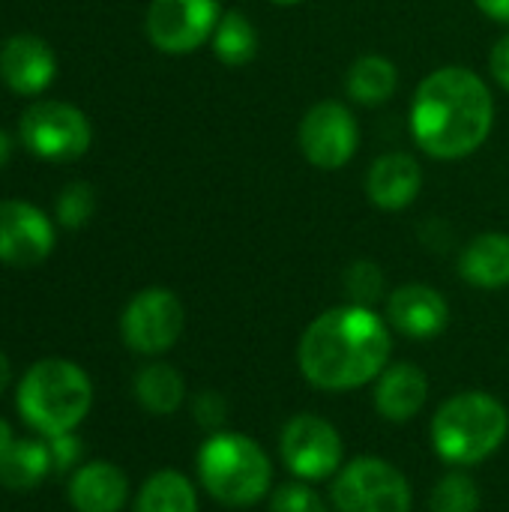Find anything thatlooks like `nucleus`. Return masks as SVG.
Here are the masks:
<instances>
[{"mask_svg":"<svg viewBox=\"0 0 509 512\" xmlns=\"http://www.w3.org/2000/svg\"><path fill=\"white\" fill-rule=\"evenodd\" d=\"M96 213V192L90 183H69L57 201H54V216L63 228H81L93 219Z\"/></svg>","mask_w":509,"mask_h":512,"instance_id":"obj_25","label":"nucleus"},{"mask_svg":"<svg viewBox=\"0 0 509 512\" xmlns=\"http://www.w3.org/2000/svg\"><path fill=\"white\" fill-rule=\"evenodd\" d=\"M192 417L204 426V429H219L225 420H228V402L213 393V390H204L195 396L192 402Z\"/></svg>","mask_w":509,"mask_h":512,"instance_id":"obj_29","label":"nucleus"},{"mask_svg":"<svg viewBox=\"0 0 509 512\" xmlns=\"http://www.w3.org/2000/svg\"><path fill=\"white\" fill-rule=\"evenodd\" d=\"M48 450H51V468H54V474H69V471H75L78 462H81V453H84L81 438H78L75 432L48 438Z\"/></svg>","mask_w":509,"mask_h":512,"instance_id":"obj_28","label":"nucleus"},{"mask_svg":"<svg viewBox=\"0 0 509 512\" xmlns=\"http://www.w3.org/2000/svg\"><path fill=\"white\" fill-rule=\"evenodd\" d=\"M423 186V171L408 153H387L372 162L366 177V192L381 210H405Z\"/></svg>","mask_w":509,"mask_h":512,"instance_id":"obj_17","label":"nucleus"},{"mask_svg":"<svg viewBox=\"0 0 509 512\" xmlns=\"http://www.w3.org/2000/svg\"><path fill=\"white\" fill-rule=\"evenodd\" d=\"M429 399V378L414 363H396L378 375L375 384V411L387 423H408L423 411Z\"/></svg>","mask_w":509,"mask_h":512,"instance_id":"obj_16","label":"nucleus"},{"mask_svg":"<svg viewBox=\"0 0 509 512\" xmlns=\"http://www.w3.org/2000/svg\"><path fill=\"white\" fill-rule=\"evenodd\" d=\"M135 512H198V495L180 471H156L135 498Z\"/></svg>","mask_w":509,"mask_h":512,"instance_id":"obj_22","label":"nucleus"},{"mask_svg":"<svg viewBox=\"0 0 509 512\" xmlns=\"http://www.w3.org/2000/svg\"><path fill=\"white\" fill-rule=\"evenodd\" d=\"M210 42L225 66H246L258 54V30L243 12H225Z\"/></svg>","mask_w":509,"mask_h":512,"instance_id":"obj_23","label":"nucleus"},{"mask_svg":"<svg viewBox=\"0 0 509 512\" xmlns=\"http://www.w3.org/2000/svg\"><path fill=\"white\" fill-rule=\"evenodd\" d=\"M429 507L432 512H477L480 510V486L465 471H450L435 483Z\"/></svg>","mask_w":509,"mask_h":512,"instance_id":"obj_24","label":"nucleus"},{"mask_svg":"<svg viewBox=\"0 0 509 512\" xmlns=\"http://www.w3.org/2000/svg\"><path fill=\"white\" fill-rule=\"evenodd\" d=\"M270 512H327V504L306 483H285L273 492Z\"/></svg>","mask_w":509,"mask_h":512,"instance_id":"obj_27","label":"nucleus"},{"mask_svg":"<svg viewBox=\"0 0 509 512\" xmlns=\"http://www.w3.org/2000/svg\"><path fill=\"white\" fill-rule=\"evenodd\" d=\"M135 399L150 414H174L186 399V384L180 372L168 363H150L135 375Z\"/></svg>","mask_w":509,"mask_h":512,"instance_id":"obj_21","label":"nucleus"},{"mask_svg":"<svg viewBox=\"0 0 509 512\" xmlns=\"http://www.w3.org/2000/svg\"><path fill=\"white\" fill-rule=\"evenodd\" d=\"M15 405L21 420L42 438L69 435L93 408V384L78 363L48 357L21 375Z\"/></svg>","mask_w":509,"mask_h":512,"instance_id":"obj_3","label":"nucleus"},{"mask_svg":"<svg viewBox=\"0 0 509 512\" xmlns=\"http://www.w3.org/2000/svg\"><path fill=\"white\" fill-rule=\"evenodd\" d=\"M345 294L354 306H375L384 297V273L372 261H354L345 270Z\"/></svg>","mask_w":509,"mask_h":512,"instance_id":"obj_26","label":"nucleus"},{"mask_svg":"<svg viewBox=\"0 0 509 512\" xmlns=\"http://www.w3.org/2000/svg\"><path fill=\"white\" fill-rule=\"evenodd\" d=\"M489 18L501 21V24H509V0H474Z\"/></svg>","mask_w":509,"mask_h":512,"instance_id":"obj_31","label":"nucleus"},{"mask_svg":"<svg viewBox=\"0 0 509 512\" xmlns=\"http://www.w3.org/2000/svg\"><path fill=\"white\" fill-rule=\"evenodd\" d=\"M507 408L492 393H459L447 399L432 420L435 453L456 468L486 462L507 438Z\"/></svg>","mask_w":509,"mask_h":512,"instance_id":"obj_4","label":"nucleus"},{"mask_svg":"<svg viewBox=\"0 0 509 512\" xmlns=\"http://www.w3.org/2000/svg\"><path fill=\"white\" fill-rule=\"evenodd\" d=\"M459 273L468 285L498 291L509 285V234L489 231L474 237L462 258H459Z\"/></svg>","mask_w":509,"mask_h":512,"instance_id":"obj_18","label":"nucleus"},{"mask_svg":"<svg viewBox=\"0 0 509 512\" xmlns=\"http://www.w3.org/2000/svg\"><path fill=\"white\" fill-rule=\"evenodd\" d=\"M54 249L51 219L27 201H0V261L36 267Z\"/></svg>","mask_w":509,"mask_h":512,"instance_id":"obj_12","label":"nucleus"},{"mask_svg":"<svg viewBox=\"0 0 509 512\" xmlns=\"http://www.w3.org/2000/svg\"><path fill=\"white\" fill-rule=\"evenodd\" d=\"M339 512H411V483L405 474L375 456L348 462L330 489Z\"/></svg>","mask_w":509,"mask_h":512,"instance_id":"obj_7","label":"nucleus"},{"mask_svg":"<svg viewBox=\"0 0 509 512\" xmlns=\"http://www.w3.org/2000/svg\"><path fill=\"white\" fill-rule=\"evenodd\" d=\"M495 102L483 78L465 66H444L423 78L411 105L414 141L432 159H462L492 132Z\"/></svg>","mask_w":509,"mask_h":512,"instance_id":"obj_2","label":"nucleus"},{"mask_svg":"<svg viewBox=\"0 0 509 512\" xmlns=\"http://www.w3.org/2000/svg\"><path fill=\"white\" fill-rule=\"evenodd\" d=\"M219 18L216 0H153L147 36L165 54H189L213 39Z\"/></svg>","mask_w":509,"mask_h":512,"instance_id":"obj_11","label":"nucleus"},{"mask_svg":"<svg viewBox=\"0 0 509 512\" xmlns=\"http://www.w3.org/2000/svg\"><path fill=\"white\" fill-rule=\"evenodd\" d=\"M51 474H54L51 450L42 441L33 438L12 441L0 456V486L9 492H33Z\"/></svg>","mask_w":509,"mask_h":512,"instance_id":"obj_19","label":"nucleus"},{"mask_svg":"<svg viewBox=\"0 0 509 512\" xmlns=\"http://www.w3.org/2000/svg\"><path fill=\"white\" fill-rule=\"evenodd\" d=\"M270 3H276V6H294V3H300V0H270Z\"/></svg>","mask_w":509,"mask_h":512,"instance_id":"obj_35","label":"nucleus"},{"mask_svg":"<svg viewBox=\"0 0 509 512\" xmlns=\"http://www.w3.org/2000/svg\"><path fill=\"white\" fill-rule=\"evenodd\" d=\"M387 318L408 339H435L450 324V306L435 288L411 282L390 294Z\"/></svg>","mask_w":509,"mask_h":512,"instance_id":"obj_14","label":"nucleus"},{"mask_svg":"<svg viewBox=\"0 0 509 512\" xmlns=\"http://www.w3.org/2000/svg\"><path fill=\"white\" fill-rule=\"evenodd\" d=\"M357 144L360 126L342 102H318L300 120V150L321 171L348 165L357 153Z\"/></svg>","mask_w":509,"mask_h":512,"instance_id":"obj_10","label":"nucleus"},{"mask_svg":"<svg viewBox=\"0 0 509 512\" xmlns=\"http://www.w3.org/2000/svg\"><path fill=\"white\" fill-rule=\"evenodd\" d=\"M129 498V480L114 462H87L69 477V504L75 512H120Z\"/></svg>","mask_w":509,"mask_h":512,"instance_id":"obj_15","label":"nucleus"},{"mask_svg":"<svg viewBox=\"0 0 509 512\" xmlns=\"http://www.w3.org/2000/svg\"><path fill=\"white\" fill-rule=\"evenodd\" d=\"M279 453L285 468L303 483L330 480L342 468V435L324 417L300 414L285 423Z\"/></svg>","mask_w":509,"mask_h":512,"instance_id":"obj_9","label":"nucleus"},{"mask_svg":"<svg viewBox=\"0 0 509 512\" xmlns=\"http://www.w3.org/2000/svg\"><path fill=\"white\" fill-rule=\"evenodd\" d=\"M12 444V429H9V423L0 417V456L6 453V447Z\"/></svg>","mask_w":509,"mask_h":512,"instance_id":"obj_34","label":"nucleus"},{"mask_svg":"<svg viewBox=\"0 0 509 512\" xmlns=\"http://www.w3.org/2000/svg\"><path fill=\"white\" fill-rule=\"evenodd\" d=\"M183 321H186L183 303L177 300L174 291L144 288L126 303L120 318V333L135 354L156 357L174 348V342L183 333Z\"/></svg>","mask_w":509,"mask_h":512,"instance_id":"obj_8","label":"nucleus"},{"mask_svg":"<svg viewBox=\"0 0 509 512\" xmlns=\"http://www.w3.org/2000/svg\"><path fill=\"white\" fill-rule=\"evenodd\" d=\"M198 477L213 501L252 507L267 498L273 468L258 441L237 432H216L198 450Z\"/></svg>","mask_w":509,"mask_h":512,"instance_id":"obj_5","label":"nucleus"},{"mask_svg":"<svg viewBox=\"0 0 509 512\" xmlns=\"http://www.w3.org/2000/svg\"><path fill=\"white\" fill-rule=\"evenodd\" d=\"M57 72V57L51 45L39 36L21 33L0 48V78L18 96H39L48 90Z\"/></svg>","mask_w":509,"mask_h":512,"instance_id":"obj_13","label":"nucleus"},{"mask_svg":"<svg viewBox=\"0 0 509 512\" xmlns=\"http://www.w3.org/2000/svg\"><path fill=\"white\" fill-rule=\"evenodd\" d=\"M492 75L504 90H509V33L501 36L498 45L492 48Z\"/></svg>","mask_w":509,"mask_h":512,"instance_id":"obj_30","label":"nucleus"},{"mask_svg":"<svg viewBox=\"0 0 509 512\" xmlns=\"http://www.w3.org/2000/svg\"><path fill=\"white\" fill-rule=\"evenodd\" d=\"M9 156H12V138L0 129V168L9 162Z\"/></svg>","mask_w":509,"mask_h":512,"instance_id":"obj_33","label":"nucleus"},{"mask_svg":"<svg viewBox=\"0 0 509 512\" xmlns=\"http://www.w3.org/2000/svg\"><path fill=\"white\" fill-rule=\"evenodd\" d=\"M21 144L45 162H75L90 150L93 129L84 111L69 102L39 99L18 123Z\"/></svg>","mask_w":509,"mask_h":512,"instance_id":"obj_6","label":"nucleus"},{"mask_svg":"<svg viewBox=\"0 0 509 512\" xmlns=\"http://www.w3.org/2000/svg\"><path fill=\"white\" fill-rule=\"evenodd\" d=\"M390 330L369 306H339L318 315L297 348L303 378L318 390H357L387 369Z\"/></svg>","mask_w":509,"mask_h":512,"instance_id":"obj_1","label":"nucleus"},{"mask_svg":"<svg viewBox=\"0 0 509 512\" xmlns=\"http://www.w3.org/2000/svg\"><path fill=\"white\" fill-rule=\"evenodd\" d=\"M9 381H12V366H9V357H6V354L0 351V396L6 393Z\"/></svg>","mask_w":509,"mask_h":512,"instance_id":"obj_32","label":"nucleus"},{"mask_svg":"<svg viewBox=\"0 0 509 512\" xmlns=\"http://www.w3.org/2000/svg\"><path fill=\"white\" fill-rule=\"evenodd\" d=\"M348 96L360 105H381L399 87V72L393 60L381 54H363L348 69Z\"/></svg>","mask_w":509,"mask_h":512,"instance_id":"obj_20","label":"nucleus"}]
</instances>
